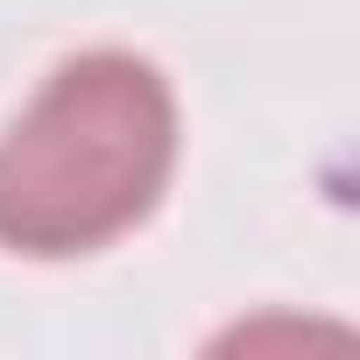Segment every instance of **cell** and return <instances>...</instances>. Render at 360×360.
<instances>
[{
    "label": "cell",
    "instance_id": "cell-1",
    "mask_svg": "<svg viewBox=\"0 0 360 360\" xmlns=\"http://www.w3.org/2000/svg\"><path fill=\"white\" fill-rule=\"evenodd\" d=\"M169 169V78L134 50H78L0 134V248L29 262L92 255L162 205Z\"/></svg>",
    "mask_w": 360,
    "mask_h": 360
}]
</instances>
